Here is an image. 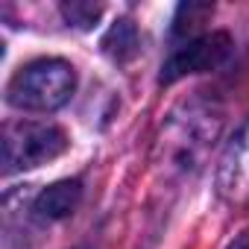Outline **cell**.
<instances>
[{"label":"cell","instance_id":"6da1fadb","mask_svg":"<svg viewBox=\"0 0 249 249\" xmlns=\"http://www.w3.org/2000/svg\"><path fill=\"white\" fill-rule=\"evenodd\" d=\"M76 88V71L65 59H36L24 65L9 88L6 97L12 106L27 111H53L71 100Z\"/></svg>","mask_w":249,"mask_h":249},{"label":"cell","instance_id":"3957f363","mask_svg":"<svg viewBox=\"0 0 249 249\" xmlns=\"http://www.w3.org/2000/svg\"><path fill=\"white\" fill-rule=\"evenodd\" d=\"M229 36L226 33H208V36H194L188 38L170 59L167 65L161 68V82L170 85L188 73H202V71H211L217 68L226 56H229Z\"/></svg>","mask_w":249,"mask_h":249},{"label":"cell","instance_id":"7a4b0ae2","mask_svg":"<svg viewBox=\"0 0 249 249\" xmlns=\"http://www.w3.org/2000/svg\"><path fill=\"white\" fill-rule=\"evenodd\" d=\"M68 150V135L53 123H9L3 132V170H27L59 159Z\"/></svg>","mask_w":249,"mask_h":249},{"label":"cell","instance_id":"277c9868","mask_svg":"<svg viewBox=\"0 0 249 249\" xmlns=\"http://www.w3.org/2000/svg\"><path fill=\"white\" fill-rule=\"evenodd\" d=\"M79 199H82V185L76 179H65L44 188L36 196V214L41 220H62L79 205Z\"/></svg>","mask_w":249,"mask_h":249},{"label":"cell","instance_id":"8992f818","mask_svg":"<svg viewBox=\"0 0 249 249\" xmlns=\"http://www.w3.org/2000/svg\"><path fill=\"white\" fill-rule=\"evenodd\" d=\"M100 6L97 3H65L62 6V15L73 24V27H82V30H88V27H94L97 24V18H100Z\"/></svg>","mask_w":249,"mask_h":249},{"label":"cell","instance_id":"52a82bcc","mask_svg":"<svg viewBox=\"0 0 249 249\" xmlns=\"http://www.w3.org/2000/svg\"><path fill=\"white\" fill-rule=\"evenodd\" d=\"M229 249H249V231H243V234H240V237L229 246Z\"/></svg>","mask_w":249,"mask_h":249},{"label":"cell","instance_id":"5b68a950","mask_svg":"<svg viewBox=\"0 0 249 249\" xmlns=\"http://www.w3.org/2000/svg\"><path fill=\"white\" fill-rule=\"evenodd\" d=\"M103 47L114 56V59H129L138 50V33L132 27V21H117L111 27V33L106 36Z\"/></svg>","mask_w":249,"mask_h":249}]
</instances>
